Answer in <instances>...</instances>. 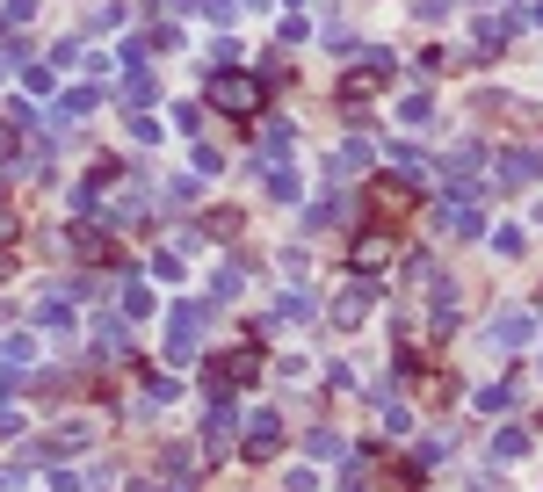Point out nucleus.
Wrapping results in <instances>:
<instances>
[{"label": "nucleus", "instance_id": "dca6fc26", "mask_svg": "<svg viewBox=\"0 0 543 492\" xmlns=\"http://www.w3.org/2000/svg\"><path fill=\"white\" fill-rule=\"evenodd\" d=\"M435 333H457V283H435V304H428Z\"/></svg>", "mask_w": 543, "mask_h": 492}, {"label": "nucleus", "instance_id": "423d86ee", "mask_svg": "<svg viewBox=\"0 0 543 492\" xmlns=\"http://www.w3.org/2000/svg\"><path fill=\"white\" fill-rule=\"evenodd\" d=\"M232 427H239L232 398H218V406H210V420H203V456H225V449H232Z\"/></svg>", "mask_w": 543, "mask_h": 492}, {"label": "nucleus", "instance_id": "f03ea898", "mask_svg": "<svg viewBox=\"0 0 543 492\" xmlns=\"http://www.w3.org/2000/svg\"><path fill=\"white\" fill-rule=\"evenodd\" d=\"M203 326H210V304H196V297H181L174 312H167V362H174V369H189V362H196Z\"/></svg>", "mask_w": 543, "mask_h": 492}, {"label": "nucleus", "instance_id": "5701e85b", "mask_svg": "<svg viewBox=\"0 0 543 492\" xmlns=\"http://www.w3.org/2000/svg\"><path fill=\"white\" fill-rule=\"evenodd\" d=\"M334 319H341V326H362V319H370V290H348V297L334 304Z\"/></svg>", "mask_w": 543, "mask_h": 492}, {"label": "nucleus", "instance_id": "2f4dec72", "mask_svg": "<svg viewBox=\"0 0 543 492\" xmlns=\"http://www.w3.org/2000/svg\"><path fill=\"white\" fill-rule=\"evenodd\" d=\"M478 406L500 413V406H515V391H507V384H486V391H478Z\"/></svg>", "mask_w": 543, "mask_h": 492}, {"label": "nucleus", "instance_id": "7c9ffc66", "mask_svg": "<svg viewBox=\"0 0 543 492\" xmlns=\"http://www.w3.org/2000/svg\"><path fill=\"white\" fill-rule=\"evenodd\" d=\"M51 492H87V478H80V471H66V464H51Z\"/></svg>", "mask_w": 543, "mask_h": 492}, {"label": "nucleus", "instance_id": "ddd939ff", "mask_svg": "<svg viewBox=\"0 0 543 492\" xmlns=\"http://www.w3.org/2000/svg\"><path fill=\"white\" fill-rule=\"evenodd\" d=\"M87 341H95L102 362H124V319H95V333H87Z\"/></svg>", "mask_w": 543, "mask_h": 492}, {"label": "nucleus", "instance_id": "b1692460", "mask_svg": "<svg viewBox=\"0 0 543 492\" xmlns=\"http://www.w3.org/2000/svg\"><path fill=\"white\" fill-rule=\"evenodd\" d=\"M305 449L319 456V464H326V456H348V442L334 435V427H312V435H305Z\"/></svg>", "mask_w": 543, "mask_h": 492}, {"label": "nucleus", "instance_id": "4468645a", "mask_svg": "<svg viewBox=\"0 0 543 492\" xmlns=\"http://www.w3.org/2000/svg\"><path fill=\"white\" fill-rule=\"evenodd\" d=\"M442 225L457 232V239H478V232H486V218H478V203H442Z\"/></svg>", "mask_w": 543, "mask_h": 492}, {"label": "nucleus", "instance_id": "bb28decb", "mask_svg": "<svg viewBox=\"0 0 543 492\" xmlns=\"http://www.w3.org/2000/svg\"><path fill=\"white\" fill-rule=\"evenodd\" d=\"M529 333H536L529 319H493V341H500V348H522V341H529Z\"/></svg>", "mask_w": 543, "mask_h": 492}, {"label": "nucleus", "instance_id": "4be33fe9", "mask_svg": "<svg viewBox=\"0 0 543 492\" xmlns=\"http://www.w3.org/2000/svg\"><path fill=\"white\" fill-rule=\"evenodd\" d=\"M493 456H500V464H515V456H529V435H522V427H500V435H493Z\"/></svg>", "mask_w": 543, "mask_h": 492}, {"label": "nucleus", "instance_id": "f704fd0d", "mask_svg": "<svg viewBox=\"0 0 543 492\" xmlns=\"http://www.w3.org/2000/svg\"><path fill=\"white\" fill-rule=\"evenodd\" d=\"M153 283H181V261L174 254H153Z\"/></svg>", "mask_w": 543, "mask_h": 492}, {"label": "nucleus", "instance_id": "c756f323", "mask_svg": "<svg viewBox=\"0 0 543 492\" xmlns=\"http://www.w3.org/2000/svg\"><path fill=\"white\" fill-rule=\"evenodd\" d=\"M268 196H276V203H297V174L276 167V174H268Z\"/></svg>", "mask_w": 543, "mask_h": 492}, {"label": "nucleus", "instance_id": "6ab92c4d", "mask_svg": "<svg viewBox=\"0 0 543 492\" xmlns=\"http://www.w3.org/2000/svg\"><path fill=\"white\" fill-rule=\"evenodd\" d=\"M37 326H73V304H66V290H44V297H37Z\"/></svg>", "mask_w": 543, "mask_h": 492}, {"label": "nucleus", "instance_id": "c9c22d12", "mask_svg": "<svg viewBox=\"0 0 543 492\" xmlns=\"http://www.w3.org/2000/svg\"><path fill=\"white\" fill-rule=\"evenodd\" d=\"M15 435H22V413H15V406H0V442H15Z\"/></svg>", "mask_w": 543, "mask_h": 492}, {"label": "nucleus", "instance_id": "f257e3e1", "mask_svg": "<svg viewBox=\"0 0 543 492\" xmlns=\"http://www.w3.org/2000/svg\"><path fill=\"white\" fill-rule=\"evenodd\" d=\"M203 102L218 109V116H232V123H247V116H261V102H268V80H261V73H239V66H210Z\"/></svg>", "mask_w": 543, "mask_h": 492}, {"label": "nucleus", "instance_id": "cd10ccee", "mask_svg": "<svg viewBox=\"0 0 543 492\" xmlns=\"http://www.w3.org/2000/svg\"><path fill=\"white\" fill-rule=\"evenodd\" d=\"M399 116H406V123H428V116H435V95H428V87H413V95L399 102Z\"/></svg>", "mask_w": 543, "mask_h": 492}, {"label": "nucleus", "instance_id": "6e6552de", "mask_svg": "<svg viewBox=\"0 0 543 492\" xmlns=\"http://www.w3.org/2000/svg\"><path fill=\"white\" fill-rule=\"evenodd\" d=\"M73 246H80V261H116V239H109V225H95V218L73 225Z\"/></svg>", "mask_w": 543, "mask_h": 492}, {"label": "nucleus", "instance_id": "aec40b11", "mask_svg": "<svg viewBox=\"0 0 543 492\" xmlns=\"http://www.w3.org/2000/svg\"><path fill=\"white\" fill-rule=\"evenodd\" d=\"M377 485V464H370V456H348V464H341V492H370Z\"/></svg>", "mask_w": 543, "mask_h": 492}, {"label": "nucleus", "instance_id": "58836bf2", "mask_svg": "<svg viewBox=\"0 0 543 492\" xmlns=\"http://www.w3.org/2000/svg\"><path fill=\"white\" fill-rule=\"evenodd\" d=\"M8 275H15V254H0V283H8Z\"/></svg>", "mask_w": 543, "mask_h": 492}, {"label": "nucleus", "instance_id": "f3484780", "mask_svg": "<svg viewBox=\"0 0 543 492\" xmlns=\"http://www.w3.org/2000/svg\"><path fill=\"white\" fill-rule=\"evenodd\" d=\"M174 398H181V384L167 377V369H145V413H153V406H174Z\"/></svg>", "mask_w": 543, "mask_h": 492}, {"label": "nucleus", "instance_id": "473e14b6", "mask_svg": "<svg viewBox=\"0 0 543 492\" xmlns=\"http://www.w3.org/2000/svg\"><path fill=\"white\" fill-rule=\"evenodd\" d=\"M493 254L515 261V254H522V232H515V225H500V232H493Z\"/></svg>", "mask_w": 543, "mask_h": 492}, {"label": "nucleus", "instance_id": "72a5a7b5", "mask_svg": "<svg viewBox=\"0 0 543 492\" xmlns=\"http://www.w3.org/2000/svg\"><path fill=\"white\" fill-rule=\"evenodd\" d=\"M196 174H225V152L218 145H196Z\"/></svg>", "mask_w": 543, "mask_h": 492}, {"label": "nucleus", "instance_id": "20e7f679", "mask_svg": "<svg viewBox=\"0 0 543 492\" xmlns=\"http://www.w3.org/2000/svg\"><path fill=\"white\" fill-rule=\"evenodd\" d=\"M87 442H95V427H87V420H66V427H58L51 442H37V449H44V464H66V456H80Z\"/></svg>", "mask_w": 543, "mask_h": 492}, {"label": "nucleus", "instance_id": "a211bd4d", "mask_svg": "<svg viewBox=\"0 0 543 492\" xmlns=\"http://www.w3.org/2000/svg\"><path fill=\"white\" fill-rule=\"evenodd\" d=\"M348 218H355V196H348V189H334V196L312 210V225H348Z\"/></svg>", "mask_w": 543, "mask_h": 492}, {"label": "nucleus", "instance_id": "e433bc0d", "mask_svg": "<svg viewBox=\"0 0 543 492\" xmlns=\"http://www.w3.org/2000/svg\"><path fill=\"white\" fill-rule=\"evenodd\" d=\"M8 246H15V210L0 203V254H8Z\"/></svg>", "mask_w": 543, "mask_h": 492}, {"label": "nucleus", "instance_id": "f8f14e48", "mask_svg": "<svg viewBox=\"0 0 543 492\" xmlns=\"http://www.w3.org/2000/svg\"><path fill=\"white\" fill-rule=\"evenodd\" d=\"M348 261H355L362 275H377V268L391 261V239H384V232H362V239H355V254H348Z\"/></svg>", "mask_w": 543, "mask_h": 492}, {"label": "nucleus", "instance_id": "a878e982", "mask_svg": "<svg viewBox=\"0 0 543 492\" xmlns=\"http://www.w3.org/2000/svg\"><path fill=\"white\" fill-rule=\"evenodd\" d=\"M167 210H196V174H181V181H167V196H160Z\"/></svg>", "mask_w": 543, "mask_h": 492}, {"label": "nucleus", "instance_id": "4c0bfd02", "mask_svg": "<svg viewBox=\"0 0 543 492\" xmlns=\"http://www.w3.org/2000/svg\"><path fill=\"white\" fill-rule=\"evenodd\" d=\"M232 8L239 0H203V15H218V22H232Z\"/></svg>", "mask_w": 543, "mask_h": 492}, {"label": "nucleus", "instance_id": "c85d7f7f", "mask_svg": "<svg viewBox=\"0 0 543 492\" xmlns=\"http://www.w3.org/2000/svg\"><path fill=\"white\" fill-rule=\"evenodd\" d=\"M515 29H522L515 15H507V22H478V44H486V51H500L507 37H515Z\"/></svg>", "mask_w": 543, "mask_h": 492}, {"label": "nucleus", "instance_id": "39448f33", "mask_svg": "<svg viewBox=\"0 0 543 492\" xmlns=\"http://www.w3.org/2000/svg\"><path fill=\"white\" fill-rule=\"evenodd\" d=\"M536 174H543V152H500V160H493L500 189H522V181H536Z\"/></svg>", "mask_w": 543, "mask_h": 492}, {"label": "nucleus", "instance_id": "393cba45", "mask_svg": "<svg viewBox=\"0 0 543 492\" xmlns=\"http://www.w3.org/2000/svg\"><path fill=\"white\" fill-rule=\"evenodd\" d=\"M22 22H37V0H8V8H0V37H15Z\"/></svg>", "mask_w": 543, "mask_h": 492}, {"label": "nucleus", "instance_id": "412c9836", "mask_svg": "<svg viewBox=\"0 0 543 492\" xmlns=\"http://www.w3.org/2000/svg\"><path fill=\"white\" fill-rule=\"evenodd\" d=\"M116 319H153V290H145L138 275L124 283V312H116Z\"/></svg>", "mask_w": 543, "mask_h": 492}, {"label": "nucleus", "instance_id": "0eeeda50", "mask_svg": "<svg viewBox=\"0 0 543 492\" xmlns=\"http://www.w3.org/2000/svg\"><path fill=\"white\" fill-rule=\"evenodd\" d=\"M102 102V80H80V87H66V95H58V109H51V123H80L87 109Z\"/></svg>", "mask_w": 543, "mask_h": 492}, {"label": "nucleus", "instance_id": "9d476101", "mask_svg": "<svg viewBox=\"0 0 543 492\" xmlns=\"http://www.w3.org/2000/svg\"><path fill=\"white\" fill-rule=\"evenodd\" d=\"M116 95H124V102L145 116V109H153V95H160V80L145 73V66H124V87H116Z\"/></svg>", "mask_w": 543, "mask_h": 492}, {"label": "nucleus", "instance_id": "9b49d317", "mask_svg": "<svg viewBox=\"0 0 543 492\" xmlns=\"http://www.w3.org/2000/svg\"><path fill=\"white\" fill-rule=\"evenodd\" d=\"M268 319H276V326H312V319H319V304H312L305 290H283V297H276V312H268Z\"/></svg>", "mask_w": 543, "mask_h": 492}, {"label": "nucleus", "instance_id": "7ed1b4c3", "mask_svg": "<svg viewBox=\"0 0 543 492\" xmlns=\"http://www.w3.org/2000/svg\"><path fill=\"white\" fill-rule=\"evenodd\" d=\"M247 464H276V449H283V420L276 413H254V427H247Z\"/></svg>", "mask_w": 543, "mask_h": 492}, {"label": "nucleus", "instance_id": "2eb2a0df", "mask_svg": "<svg viewBox=\"0 0 543 492\" xmlns=\"http://www.w3.org/2000/svg\"><path fill=\"white\" fill-rule=\"evenodd\" d=\"M239 290H247V268H239V261H225L218 275H210V304H232Z\"/></svg>", "mask_w": 543, "mask_h": 492}, {"label": "nucleus", "instance_id": "1a4fd4ad", "mask_svg": "<svg viewBox=\"0 0 543 492\" xmlns=\"http://www.w3.org/2000/svg\"><path fill=\"white\" fill-rule=\"evenodd\" d=\"M290 145H297V131H290V123H268V131H261V167H268V174H276V167H290Z\"/></svg>", "mask_w": 543, "mask_h": 492}]
</instances>
